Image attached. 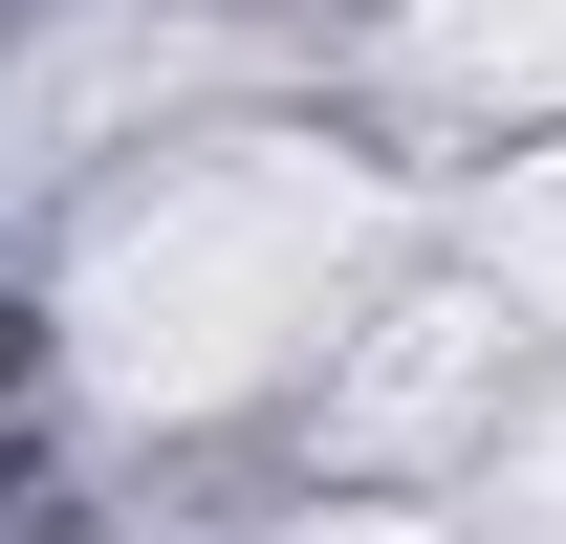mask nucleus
Listing matches in <instances>:
<instances>
[{
	"mask_svg": "<svg viewBox=\"0 0 566 544\" xmlns=\"http://www.w3.org/2000/svg\"><path fill=\"white\" fill-rule=\"evenodd\" d=\"M22 370H44V327H22V305H0V393H22Z\"/></svg>",
	"mask_w": 566,
	"mask_h": 544,
	"instance_id": "f257e3e1",
	"label": "nucleus"
},
{
	"mask_svg": "<svg viewBox=\"0 0 566 544\" xmlns=\"http://www.w3.org/2000/svg\"><path fill=\"white\" fill-rule=\"evenodd\" d=\"M0 501H22V436H0Z\"/></svg>",
	"mask_w": 566,
	"mask_h": 544,
	"instance_id": "f03ea898",
	"label": "nucleus"
}]
</instances>
